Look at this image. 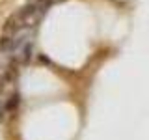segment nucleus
I'll return each instance as SVG.
<instances>
[{"label": "nucleus", "mask_w": 149, "mask_h": 140, "mask_svg": "<svg viewBox=\"0 0 149 140\" xmlns=\"http://www.w3.org/2000/svg\"><path fill=\"white\" fill-rule=\"evenodd\" d=\"M47 8L49 4L30 2L28 6L21 8L15 15L8 19L2 32V39H0V49L4 54L19 58L30 50V43L37 28V22L41 21Z\"/></svg>", "instance_id": "f257e3e1"}]
</instances>
